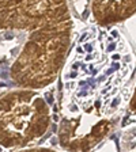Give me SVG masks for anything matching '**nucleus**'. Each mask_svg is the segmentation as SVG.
Instances as JSON below:
<instances>
[{
    "mask_svg": "<svg viewBox=\"0 0 136 152\" xmlns=\"http://www.w3.org/2000/svg\"><path fill=\"white\" fill-rule=\"evenodd\" d=\"M133 68V52L117 28L87 27L61 72L63 115L108 117Z\"/></svg>",
    "mask_w": 136,
    "mask_h": 152,
    "instance_id": "f257e3e1",
    "label": "nucleus"
},
{
    "mask_svg": "<svg viewBox=\"0 0 136 152\" xmlns=\"http://www.w3.org/2000/svg\"><path fill=\"white\" fill-rule=\"evenodd\" d=\"M90 8L97 26L112 27L136 14V1H93Z\"/></svg>",
    "mask_w": 136,
    "mask_h": 152,
    "instance_id": "39448f33",
    "label": "nucleus"
},
{
    "mask_svg": "<svg viewBox=\"0 0 136 152\" xmlns=\"http://www.w3.org/2000/svg\"><path fill=\"white\" fill-rule=\"evenodd\" d=\"M129 109L133 111V113H136V88H135V91H133V94H132V98H131Z\"/></svg>",
    "mask_w": 136,
    "mask_h": 152,
    "instance_id": "0eeeda50",
    "label": "nucleus"
},
{
    "mask_svg": "<svg viewBox=\"0 0 136 152\" xmlns=\"http://www.w3.org/2000/svg\"><path fill=\"white\" fill-rule=\"evenodd\" d=\"M112 128L113 122L109 117L91 114L63 115L59 124V141L67 152H93Z\"/></svg>",
    "mask_w": 136,
    "mask_h": 152,
    "instance_id": "20e7f679",
    "label": "nucleus"
},
{
    "mask_svg": "<svg viewBox=\"0 0 136 152\" xmlns=\"http://www.w3.org/2000/svg\"><path fill=\"white\" fill-rule=\"evenodd\" d=\"M51 125V109L35 90H15L0 99V142L22 148L41 139Z\"/></svg>",
    "mask_w": 136,
    "mask_h": 152,
    "instance_id": "7ed1b4c3",
    "label": "nucleus"
},
{
    "mask_svg": "<svg viewBox=\"0 0 136 152\" xmlns=\"http://www.w3.org/2000/svg\"><path fill=\"white\" fill-rule=\"evenodd\" d=\"M1 33L27 31L11 65L12 82L26 90L48 87L57 79L71 46L72 19L65 1H0Z\"/></svg>",
    "mask_w": 136,
    "mask_h": 152,
    "instance_id": "f03ea898",
    "label": "nucleus"
},
{
    "mask_svg": "<svg viewBox=\"0 0 136 152\" xmlns=\"http://www.w3.org/2000/svg\"><path fill=\"white\" fill-rule=\"evenodd\" d=\"M19 152H56V151L49 148H30V149H23V151H19Z\"/></svg>",
    "mask_w": 136,
    "mask_h": 152,
    "instance_id": "423d86ee",
    "label": "nucleus"
}]
</instances>
